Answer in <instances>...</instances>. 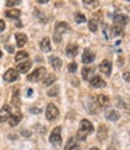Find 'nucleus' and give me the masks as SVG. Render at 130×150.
Wrapping results in <instances>:
<instances>
[{
	"mask_svg": "<svg viewBox=\"0 0 130 150\" xmlns=\"http://www.w3.org/2000/svg\"><path fill=\"white\" fill-rule=\"evenodd\" d=\"M28 95H29V96H30V95H32V90H31V89H29V90H28Z\"/></svg>",
	"mask_w": 130,
	"mask_h": 150,
	"instance_id": "e433bc0d",
	"label": "nucleus"
},
{
	"mask_svg": "<svg viewBox=\"0 0 130 150\" xmlns=\"http://www.w3.org/2000/svg\"><path fill=\"white\" fill-rule=\"evenodd\" d=\"M69 30V25L66 23V22H59L55 27V31H56V35L57 34H63Z\"/></svg>",
	"mask_w": 130,
	"mask_h": 150,
	"instance_id": "dca6fc26",
	"label": "nucleus"
},
{
	"mask_svg": "<svg viewBox=\"0 0 130 150\" xmlns=\"http://www.w3.org/2000/svg\"><path fill=\"white\" fill-rule=\"evenodd\" d=\"M88 28H89L91 31L97 33V30H98V23H97V21L96 19H91L88 22Z\"/></svg>",
	"mask_w": 130,
	"mask_h": 150,
	"instance_id": "cd10ccee",
	"label": "nucleus"
},
{
	"mask_svg": "<svg viewBox=\"0 0 130 150\" xmlns=\"http://www.w3.org/2000/svg\"><path fill=\"white\" fill-rule=\"evenodd\" d=\"M89 150H99V149H98V148H97V146H93V148H91V149H89Z\"/></svg>",
	"mask_w": 130,
	"mask_h": 150,
	"instance_id": "4c0bfd02",
	"label": "nucleus"
},
{
	"mask_svg": "<svg viewBox=\"0 0 130 150\" xmlns=\"http://www.w3.org/2000/svg\"><path fill=\"white\" fill-rule=\"evenodd\" d=\"M12 103H13L16 107H18L20 105V100H19V91L18 89H16L13 91V96H12Z\"/></svg>",
	"mask_w": 130,
	"mask_h": 150,
	"instance_id": "a878e982",
	"label": "nucleus"
},
{
	"mask_svg": "<svg viewBox=\"0 0 130 150\" xmlns=\"http://www.w3.org/2000/svg\"><path fill=\"white\" fill-rule=\"evenodd\" d=\"M44 74H45V69L44 67H38L32 73L29 74L28 81H30V82H38L40 79H43Z\"/></svg>",
	"mask_w": 130,
	"mask_h": 150,
	"instance_id": "20e7f679",
	"label": "nucleus"
},
{
	"mask_svg": "<svg viewBox=\"0 0 130 150\" xmlns=\"http://www.w3.org/2000/svg\"><path fill=\"white\" fill-rule=\"evenodd\" d=\"M105 117H106V119H109V120L116 121V120H118V119H120V113H118L117 110L111 109V110H108V112H106V113H105Z\"/></svg>",
	"mask_w": 130,
	"mask_h": 150,
	"instance_id": "412c9836",
	"label": "nucleus"
},
{
	"mask_svg": "<svg viewBox=\"0 0 130 150\" xmlns=\"http://www.w3.org/2000/svg\"><path fill=\"white\" fill-rule=\"evenodd\" d=\"M19 4H20V0H8V1H6V6L7 7H12V6L19 5Z\"/></svg>",
	"mask_w": 130,
	"mask_h": 150,
	"instance_id": "c756f323",
	"label": "nucleus"
},
{
	"mask_svg": "<svg viewBox=\"0 0 130 150\" xmlns=\"http://www.w3.org/2000/svg\"><path fill=\"white\" fill-rule=\"evenodd\" d=\"M64 150H80V146L78 144V139L75 137H72V138L68 139L66 146H64Z\"/></svg>",
	"mask_w": 130,
	"mask_h": 150,
	"instance_id": "9b49d317",
	"label": "nucleus"
},
{
	"mask_svg": "<svg viewBox=\"0 0 130 150\" xmlns=\"http://www.w3.org/2000/svg\"><path fill=\"white\" fill-rule=\"evenodd\" d=\"M16 41H17V46L19 48L24 47L25 45H27L28 42V36L25 35V34H22V33H18L16 34Z\"/></svg>",
	"mask_w": 130,
	"mask_h": 150,
	"instance_id": "ddd939ff",
	"label": "nucleus"
},
{
	"mask_svg": "<svg viewBox=\"0 0 130 150\" xmlns=\"http://www.w3.org/2000/svg\"><path fill=\"white\" fill-rule=\"evenodd\" d=\"M40 47L43 52H50V49H51V46H50V39L49 37H44V39L41 41L40 43Z\"/></svg>",
	"mask_w": 130,
	"mask_h": 150,
	"instance_id": "6ab92c4d",
	"label": "nucleus"
},
{
	"mask_svg": "<svg viewBox=\"0 0 130 150\" xmlns=\"http://www.w3.org/2000/svg\"><path fill=\"white\" fill-rule=\"evenodd\" d=\"M20 120H22V114L19 113V112H17V113H15V114H11L7 121L10 124V126H16V125H18V122Z\"/></svg>",
	"mask_w": 130,
	"mask_h": 150,
	"instance_id": "2eb2a0df",
	"label": "nucleus"
},
{
	"mask_svg": "<svg viewBox=\"0 0 130 150\" xmlns=\"http://www.w3.org/2000/svg\"><path fill=\"white\" fill-rule=\"evenodd\" d=\"M96 58V54L91 51V49H85L84 53H82V62L84 64H91Z\"/></svg>",
	"mask_w": 130,
	"mask_h": 150,
	"instance_id": "0eeeda50",
	"label": "nucleus"
},
{
	"mask_svg": "<svg viewBox=\"0 0 130 150\" xmlns=\"http://www.w3.org/2000/svg\"><path fill=\"white\" fill-rule=\"evenodd\" d=\"M5 27H6V25H5V22H4L3 19H0V33H1V31L5 29Z\"/></svg>",
	"mask_w": 130,
	"mask_h": 150,
	"instance_id": "72a5a7b5",
	"label": "nucleus"
},
{
	"mask_svg": "<svg viewBox=\"0 0 130 150\" xmlns=\"http://www.w3.org/2000/svg\"><path fill=\"white\" fill-rule=\"evenodd\" d=\"M113 21L116 23V25L122 27V25H124V24H127L129 22V18L127 16H123V15H116L113 17Z\"/></svg>",
	"mask_w": 130,
	"mask_h": 150,
	"instance_id": "f3484780",
	"label": "nucleus"
},
{
	"mask_svg": "<svg viewBox=\"0 0 130 150\" xmlns=\"http://www.w3.org/2000/svg\"><path fill=\"white\" fill-rule=\"evenodd\" d=\"M19 78V73H18V71L17 70H15V69H8L6 72H5V74H4V79L6 81V82H15V81H17Z\"/></svg>",
	"mask_w": 130,
	"mask_h": 150,
	"instance_id": "423d86ee",
	"label": "nucleus"
},
{
	"mask_svg": "<svg viewBox=\"0 0 130 150\" xmlns=\"http://www.w3.org/2000/svg\"><path fill=\"white\" fill-rule=\"evenodd\" d=\"M55 81H56V76L54 73H49L45 77H43V84L44 85H50V84H53Z\"/></svg>",
	"mask_w": 130,
	"mask_h": 150,
	"instance_id": "5701e85b",
	"label": "nucleus"
},
{
	"mask_svg": "<svg viewBox=\"0 0 130 150\" xmlns=\"http://www.w3.org/2000/svg\"><path fill=\"white\" fill-rule=\"evenodd\" d=\"M76 69H78V65L75 64V62H72V64L68 65V71H69V72H75Z\"/></svg>",
	"mask_w": 130,
	"mask_h": 150,
	"instance_id": "2f4dec72",
	"label": "nucleus"
},
{
	"mask_svg": "<svg viewBox=\"0 0 130 150\" xmlns=\"http://www.w3.org/2000/svg\"><path fill=\"white\" fill-rule=\"evenodd\" d=\"M123 35V29L120 25H113L111 28V36H122Z\"/></svg>",
	"mask_w": 130,
	"mask_h": 150,
	"instance_id": "393cba45",
	"label": "nucleus"
},
{
	"mask_svg": "<svg viewBox=\"0 0 130 150\" xmlns=\"http://www.w3.org/2000/svg\"><path fill=\"white\" fill-rule=\"evenodd\" d=\"M10 115H11V108H10V106H4L1 109H0V122L7 121Z\"/></svg>",
	"mask_w": 130,
	"mask_h": 150,
	"instance_id": "1a4fd4ad",
	"label": "nucleus"
},
{
	"mask_svg": "<svg viewBox=\"0 0 130 150\" xmlns=\"http://www.w3.org/2000/svg\"><path fill=\"white\" fill-rule=\"evenodd\" d=\"M37 3H40V4H45V3H48V0H38Z\"/></svg>",
	"mask_w": 130,
	"mask_h": 150,
	"instance_id": "c9c22d12",
	"label": "nucleus"
},
{
	"mask_svg": "<svg viewBox=\"0 0 130 150\" xmlns=\"http://www.w3.org/2000/svg\"><path fill=\"white\" fill-rule=\"evenodd\" d=\"M31 66H32V62L30 60H27L24 62H20V64L18 65V67H17V71H18V73L19 72L20 73H27L31 69Z\"/></svg>",
	"mask_w": 130,
	"mask_h": 150,
	"instance_id": "f8f14e48",
	"label": "nucleus"
},
{
	"mask_svg": "<svg viewBox=\"0 0 130 150\" xmlns=\"http://www.w3.org/2000/svg\"><path fill=\"white\" fill-rule=\"evenodd\" d=\"M29 57V53L25 52V51H20L16 54V61H20V60H24V59H28Z\"/></svg>",
	"mask_w": 130,
	"mask_h": 150,
	"instance_id": "bb28decb",
	"label": "nucleus"
},
{
	"mask_svg": "<svg viewBox=\"0 0 130 150\" xmlns=\"http://www.w3.org/2000/svg\"><path fill=\"white\" fill-rule=\"evenodd\" d=\"M3 57V53H1V51H0V58H1Z\"/></svg>",
	"mask_w": 130,
	"mask_h": 150,
	"instance_id": "58836bf2",
	"label": "nucleus"
},
{
	"mask_svg": "<svg viewBox=\"0 0 130 150\" xmlns=\"http://www.w3.org/2000/svg\"><path fill=\"white\" fill-rule=\"evenodd\" d=\"M57 94H59V86H54V88L49 89V91H48L49 96H56Z\"/></svg>",
	"mask_w": 130,
	"mask_h": 150,
	"instance_id": "7c9ffc66",
	"label": "nucleus"
},
{
	"mask_svg": "<svg viewBox=\"0 0 130 150\" xmlns=\"http://www.w3.org/2000/svg\"><path fill=\"white\" fill-rule=\"evenodd\" d=\"M6 48L8 49V53H13V47L12 46H6Z\"/></svg>",
	"mask_w": 130,
	"mask_h": 150,
	"instance_id": "f704fd0d",
	"label": "nucleus"
},
{
	"mask_svg": "<svg viewBox=\"0 0 130 150\" xmlns=\"http://www.w3.org/2000/svg\"><path fill=\"white\" fill-rule=\"evenodd\" d=\"M49 61H50L51 66H53L55 70H60L62 67V60L60 58H57V57H50Z\"/></svg>",
	"mask_w": 130,
	"mask_h": 150,
	"instance_id": "a211bd4d",
	"label": "nucleus"
},
{
	"mask_svg": "<svg viewBox=\"0 0 130 150\" xmlns=\"http://www.w3.org/2000/svg\"><path fill=\"white\" fill-rule=\"evenodd\" d=\"M105 85H106V83L99 76H94L92 79H91V86H93V88H104Z\"/></svg>",
	"mask_w": 130,
	"mask_h": 150,
	"instance_id": "4468645a",
	"label": "nucleus"
},
{
	"mask_svg": "<svg viewBox=\"0 0 130 150\" xmlns=\"http://www.w3.org/2000/svg\"><path fill=\"white\" fill-rule=\"evenodd\" d=\"M93 130H94L93 129V125L91 124L88 120L84 119L80 122V126H79V130H78V132H76V137H75V138L79 139V141H85L86 137L89 133L93 132Z\"/></svg>",
	"mask_w": 130,
	"mask_h": 150,
	"instance_id": "f257e3e1",
	"label": "nucleus"
},
{
	"mask_svg": "<svg viewBox=\"0 0 130 150\" xmlns=\"http://www.w3.org/2000/svg\"><path fill=\"white\" fill-rule=\"evenodd\" d=\"M123 78H124L125 82H129V83H130V73H129V72H124Z\"/></svg>",
	"mask_w": 130,
	"mask_h": 150,
	"instance_id": "473e14b6",
	"label": "nucleus"
},
{
	"mask_svg": "<svg viewBox=\"0 0 130 150\" xmlns=\"http://www.w3.org/2000/svg\"><path fill=\"white\" fill-rule=\"evenodd\" d=\"M74 19H75V22H76V23H84V22H86V17H85L82 13H80V12H78V13H75Z\"/></svg>",
	"mask_w": 130,
	"mask_h": 150,
	"instance_id": "c85d7f7f",
	"label": "nucleus"
},
{
	"mask_svg": "<svg viewBox=\"0 0 130 150\" xmlns=\"http://www.w3.org/2000/svg\"><path fill=\"white\" fill-rule=\"evenodd\" d=\"M93 70L91 67H84L82 71H81V74H82V78L86 79V81H89L92 79V76H93Z\"/></svg>",
	"mask_w": 130,
	"mask_h": 150,
	"instance_id": "aec40b11",
	"label": "nucleus"
},
{
	"mask_svg": "<svg viewBox=\"0 0 130 150\" xmlns=\"http://www.w3.org/2000/svg\"><path fill=\"white\" fill-rule=\"evenodd\" d=\"M99 70L105 74V76H110L111 74V70H112V64L111 61L108 59H104L100 64H99Z\"/></svg>",
	"mask_w": 130,
	"mask_h": 150,
	"instance_id": "39448f33",
	"label": "nucleus"
},
{
	"mask_svg": "<svg viewBox=\"0 0 130 150\" xmlns=\"http://www.w3.org/2000/svg\"><path fill=\"white\" fill-rule=\"evenodd\" d=\"M78 51H79V47L74 43H69L66 48V54L68 58H75L78 54Z\"/></svg>",
	"mask_w": 130,
	"mask_h": 150,
	"instance_id": "9d476101",
	"label": "nucleus"
},
{
	"mask_svg": "<svg viewBox=\"0 0 130 150\" xmlns=\"http://www.w3.org/2000/svg\"><path fill=\"white\" fill-rule=\"evenodd\" d=\"M108 137V129L105 125H100L99 129H98V138L104 141Z\"/></svg>",
	"mask_w": 130,
	"mask_h": 150,
	"instance_id": "4be33fe9",
	"label": "nucleus"
},
{
	"mask_svg": "<svg viewBox=\"0 0 130 150\" xmlns=\"http://www.w3.org/2000/svg\"><path fill=\"white\" fill-rule=\"evenodd\" d=\"M59 117V109L54 103H49L45 109V118L49 121H53Z\"/></svg>",
	"mask_w": 130,
	"mask_h": 150,
	"instance_id": "7ed1b4c3",
	"label": "nucleus"
},
{
	"mask_svg": "<svg viewBox=\"0 0 130 150\" xmlns=\"http://www.w3.org/2000/svg\"><path fill=\"white\" fill-rule=\"evenodd\" d=\"M49 141H50V143H53V144L56 145V146L61 145V142H62V137H61V126H56L53 131H51L50 137H49Z\"/></svg>",
	"mask_w": 130,
	"mask_h": 150,
	"instance_id": "f03ea898",
	"label": "nucleus"
},
{
	"mask_svg": "<svg viewBox=\"0 0 130 150\" xmlns=\"http://www.w3.org/2000/svg\"><path fill=\"white\" fill-rule=\"evenodd\" d=\"M96 102H97V105L100 108H105V107H108L110 100H109V97L106 95H101L100 94V95H97L96 96Z\"/></svg>",
	"mask_w": 130,
	"mask_h": 150,
	"instance_id": "6e6552de",
	"label": "nucleus"
},
{
	"mask_svg": "<svg viewBox=\"0 0 130 150\" xmlns=\"http://www.w3.org/2000/svg\"><path fill=\"white\" fill-rule=\"evenodd\" d=\"M6 17H8V18H13V19H17V18H19V16H20V11L19 10H8V11H6Z\"/></svg>",
	"mask_w": 130,
	"mask_h": 150,
	"instance_id": "b1692460",
	"label": "nucleus"
}]
</instances>
